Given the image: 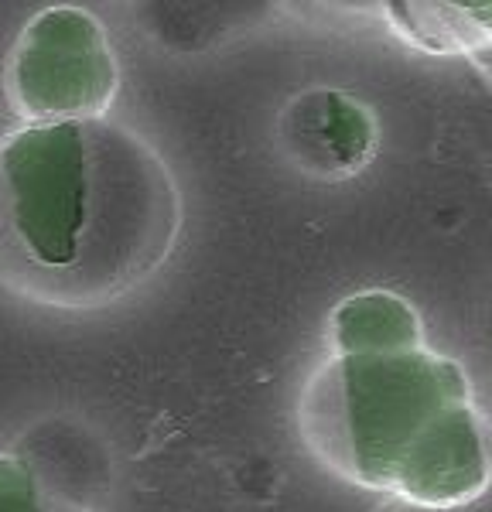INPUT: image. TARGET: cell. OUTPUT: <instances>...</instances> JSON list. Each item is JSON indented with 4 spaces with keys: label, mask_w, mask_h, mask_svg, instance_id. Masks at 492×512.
Wrapping results in <instances>:
<instances>
[{
    "label": "cell",
    "mask_w": 492,
    "mask_h": 512,
    "mask_svg": "<svg viewBox=\"0 0 492 512\" xmlns=\"http://www.w3.org/2000/svg\"><path fill=\"white\" fill-rule=\"evenodd\" d=\"M182 205L158 154L110 120L0 137V287L41 308H100L168 260Z\"/></svg>",
    "instance_id": "1"
},
{
    "label": "cell",
    "mask_w": 492,
    "mask_h": 512,
    "mask_svg": "<svg viewBox=\"0 0 492 512\" xmlns=\"http://www.w3.org/2000/svg\"><path fill=\"white\" fill-rule=\"evenodd\" d=\"M301 427L335 472L407 502L458 506L486 489L469 383L428 352L335 355L311 379Z\"/></svg>",
    "instance_id": "2"
},
{
    "label": "cell",
    "mask_w": 492,
    "mask_h": 512,
    "mask_svg": "<svg viewBox=\"0 0 492 512\" xmlns=\"http://www.w3.org/2000/svg\"><path fill=\"white\" fill-rule=\"evenodd\" d=\"M4 89L24 123L103 120L117 93V62L100 21L76 7L41 11L14 45Z\"/></svg>",
    "instance_id": "3"
},
{
    "label": "cell",
    "mask_w": 492,
    "mask_h": 512,
    "mask_svg": "<svg viewBox=\"0 0 492 512\" xmlns=\"http://www.w3.org/2000/svg\"><path fill=\"white\" fill-rule=\"evenodd\" d=\"M373 120L363 106L332 89L298 96L284 110L281 140L294 164L318 178H346L373 158Z\"/></svg>",
    "instance_id": "4"
},
{
    "label": "cell",
    "mask_w": 492,
    "mask_h": 512,
    "mask_svg": "<svg viewBox=\"0 0 492 512\" xmlns=\"http://www.w3.org/2000/svg\"><path fill=\"white\" fill-rule=\"evenodd\" d=\"M414 311L404 301L373 294L346 301V308L335 315V338L339 355H373V352H404L417 342Z\"/></svg>",
    "instance_id": "5"
},
{
    "label": "cell",
    "mask_w": 492,
    "mask_h": 512,
    "mask_svg": "<svg viewBox=\"0 0 492 512\" xmlns=\"http://www.w3.org/2000/svg\"><path fill=\"white\" fill-rule=\"evenodd\" d=\"M387 18L410 41L431 52H469V48L492 45V4L390 7Z\"/></svg>",
    "instance_id": "6"
},
{
    "label": "cell",
    "mask_w": 492,
    "mask_h": 512,
    "mask_svg": "<svg viewBox=\"0 0 492 512\" xmlns=\"http://www.w3.org/2000/svg\"><path fill=\"white\" fill-rule=\"evenodd\" d=\"M0 512H86L21 458L0 454Z\"/></svg>",
    "instance_id": "7"
}]
</instances>
